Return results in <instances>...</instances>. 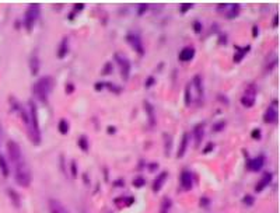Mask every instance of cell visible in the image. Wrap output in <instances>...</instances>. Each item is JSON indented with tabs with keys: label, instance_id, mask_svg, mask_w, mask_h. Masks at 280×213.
I'll use <instances>...</instances> for the list:
<instances>
[{
	"label": "cell",
	"instance_id": "6da1fadb",
	"mask_svg": "<svg viewBox=\"0 0 280 213\" xmlns=\"http://www.w3.org/2000/svg\"><path fill=\"white\" fill-rule=\"evenodd\" d=\"M7 153H9L10 162L14 167L16 182L23 188L30 187L31 182H33V174H31L30 166H28L26 157L23 155V150L20 148L19 143L14 142V140H9L7 142Z\"/></svg>",
	"mask_w": 280,
	"mask_h": 213
},
{
	"label": "cell",
	"instance_id": "7a4b0ae2",
	"mask_svg": "<svg viewBox=\"0 0 280 213\" xmlns=\"http://www.w3.org/2000/svg\"><path fill=\"white\" fill-rule=\"evenodd\" d=\"M20 115L23 118V122L26 125V130L28 137L31 139V142L35 146L41 145V129H39V121H38V110H37V104L33 100L28 101V108L21 107Z\"/></svg>",
	"mask_w": 280,
	"mask_h": 213
},
{
	"label": "cell",
	"instance_id": "3957f363",
	"mask_svg": "<svg viewBox=\"0 0 280 213\" xmlns=\"http://www.w3.org/2000/svg\"><path fill=\"white\" fill-rule=\"evenodd\" d=\"M53 89V79L49 76H44L35 82L33 87V93L39 103L48 104V98Z\"/></svg>",
	"mask_w": 280,
	"mask_h": 213
},
{
	"label": "cell",
	"instance_id": "277c9868",
	"mask_svg": "<svg viewBox=\"0 0 280 213\" xmlns=\"http://www.w3.org/2000/svg\"><path fill=\"white\" fill-rule=\"evenodd\" d=\"M39 14H41V6L38 3H31L24 14V28L28 33H31L34 30V26L39 19Z\"/></svg>",
	"mask_w": 280,
	"mask_h": 213
},
{
	"label": "cell",
	"instance_id": "5b68a950",
	"mask_svg": "<svg viewBox=\"0 0 280 213\" xmlns=\"http://www.w3.org/2000/svg\"><path fill=\"white\" fill-rule=\"evenodd\" d=\"M114 58H115L118 66H119L122 80H124V82H128V80H129V76H131V62H129V59L126 58L125 55H122V53H115Z\"/></svg>",
	"mask_w": 280,
	"mask_h": 213
},
{
	"label": "cell",
	"instance_id": "8992f818",
	"mask_svg": "<svg viewBox=\"0 0 280 213\" xmlns=\"http://www.w3.org/2000/svg\"><path fill=\"white\" fill-rule=\"evenodd\" d=\"M126 41H128V44L133 48V51L139 53V55H144V46H143V42H142V38H140V35L136 33H129L126 35Z\"/></svg>",
	"mask_w": 280,
	"mask_h": 213
},
{
	"label": "cell",
	"instance_id": "52a82bcc",
	"mask_svg": "<svg viewBox=\"0 0 280 213\" xmlns=\"http://www.w3.org/2000/svg\"><path fill=\"white\" fill-rule=\"evenodd\" d=\"M179 184L183 191H191L194 187V175L189 170H183L179 177Z\"/></svg>",
	"mask_w": 280,
	"mask_h": 213
},
{
	"label": "cell",
	"instance_id": "ba28073f",
	"mask_svg": "<svg viewBox=\"0 0 280 213\" xmlns=\"http://www.w3.org/2000/svg\"><path fill=\"white\" fill-rule=\"evenodd\" d=\"M168 178V171H163V173H160V174L157 175L154 181H153V184H151V188H153V192H160L161 191V188L164 187V184H165V181Z\"/></svg>",
	"mask_w": 280,
	"mask_h": 213
},
{
	"label": "cell",
	"instance_id": "9c48e42d",
	"mask_svg": "<svg viewBox=\"0 0 280 213\" xmlns=\"http://www.w3.org/2000/svg\"><path fill=\"white\" fill-rule=\"evenodd\" d=\"M196 55V51L194 46H185L181 49L179 52V55H178V59H179V62H191V60H194Z\"/></svg>",
	"mask_w": 280,
	"mask_h": 213
},
{
	"label": "cell",
	"instance_id": "30bf717a",
	"mask_svg": "<svg viewBox=\"0 0 280 213\" xmlns=\"http://www.w3.org/2000/svg\"><path fill=\"white\" fill-rule=\"evenodd\" d=\"M205 128L206 125L205 122H199L198 125H195L194 128V139H195V146L199 148L203 142V136H205Z\"/></svg>",
	"mask_w": 280,
	"mask_h": 213
},
{
	"label": "cell",
	"instance_id": "8fae6325",
	"mask_svg": "<svg viewBox=\"0 0 280 213\" xmlns=\"http://www.w3.org/2000/svg\"><path fill=\"white\" fill-rule=\"evenodd\" d=\"M272 180H273L272 173H265V174L262 175L261 180L258 181V184H256V187H255V191H256V192H262V191L272 182Z\"/></svg>",
	"mask_w": 280,
	"mask_h": 213
},
{
	"label": "cell",
	"instance_id": "7c38bea8",
	"mask_svg": "<svg viewBox=\"0 0 280 213\" xmlns=\"http://www.w3.org/2000/svg\"><path fill=\"white\" fill-rule=\"evenodd\" d=\"M144 105V111H146V114H147V118H149V123L150 126H156L157 123V119H156V111H154V107L149 103V101H144L143 103Z\"/></svg>",
	"mask_w": 280,
	"mask_h": 213
},
{
	"label": "cell",
	"instance_id": "4fadbf2b",
	"mask_svg": "<svg viewBox=\"0 0 280 213\" xmlns=\"http://www.w3.org/2000/svg\"><path fill=\"white\" fill-rule=\"evenodd\" d=\"M263 164H265V157H263V156H256V157L251 159V160L248 162V168H249L251 171H259V170L263 167Z\"/></svg>",
	"mask_w": 280,
	"mask_h": 213
},
{
	"label": "cell",
	"instance_id": "5bb4252c",
	"mask_svg": "<svg viewBox=\"0 0 280 213\" xmlns=\"http://www.w3.org/2000/svg\"><path fill=\"white\" fill-rule=\"evenodd\" d=\"M188 145H189V133H183L182 137H181V143H179V148H178V153H176V157L178 159H182L186 150H188Z\"/></svg>",
	"mask_w": 280,
	"mask_h": 213
},
{
	"label": "cell",
	"instance_id": "9a60e30c",
	"mask_svg": "<svg viewBox=\"0 0 280 213\" xmlns=\"http://www.w3.org/2000/svg\"><path fill=\"white\" fill-rule=\"evenodd\" d=\"M49 212L51 213H70L65 207V205L62 202H59L56 199L49 200Z\"/></svg>",
	"mask_w": 280,
	"mask_h": 213
},
{
	"label": "cell",
	"instance_id": "2e32d148",
	"mask_svg": "<svg viewBox=\"0 0 280 213\" xmlns=\"http://www.w3.org/2000/svg\"><path fill=\"white\" fill-rule=\"evenodd\" d=\"M277 111L274 108L273 105H270V107H267L266 112H265V115H263V121L266 123H276L277 122Z\"/></svg>",
	"mask_w": 280,
	"mask_h": 213
},
{
	"label": "cell",
	"instance_id": "e0dca14e",
	"mask_svg": "<svg viewBox=\"0 0 280 213\" xmlns=\"http://www.w3.org/2000/svg\"><path fill=\"white\" fill-rule=\"evenodd\" d=\"M115 205L121 209H125V207H131L133 203H135V198L133 196H119L118 199L114 200Z\"/></svg>",
	"mask_w": 280,
	"mask_h": 213
},
{
	"label": "cell",
	"instance_id": "ac0fdd59",
	"mask_svg": "<svg viewBox=\"0 0 280 213\" xmlns=\"http://www.w3.org/2000/svg\"><path fill=\"white\" fill-rule=\"evenodd\" d=\"M28 65H30V70H31V75H33V76H37V75H38L41 65H39L38 55H37L35 52H34L33 55H31V58H30V62H28Z\"/></svg>",
	"mask_w": 280,
	"mask_h": 213
},
{
	"label": "cell",
	"instance_id": "d6986e66",
	"mask_svg": "<svg viewBox=\"0 0 280 213\" xmlns=\"http://www.w3.org/2000/svg\"><path fill=\"white\" fill-rule=\"evenodd\" d=\"M67 53H69V38L65 37V38L60 41V44H59L58 58L59 59L66 58V55H67Z\"/></svg>",
	"mask_w": 280,
	"mask_h": 213
},
{
	"label": "cell",
	"instance_id": "ffe728a7",
	"mask_svg": "<svg viewBox=\"0 0 280 213\" xmlns=\"http://www.w3.org/2000/svg\"><path fill=\"white\" fill-rule=\"evenodd\" d=\"M192 86H195L196 89V94L198 97L203 98V82H202V76H195L194 80H192Z\"/></svg>",
	"mask_w": 280,
	"mask_h": 213
},
{
	"label": "cell",
	"instance_id": "44dd1931",
	"mask_svg": "<svg viewBox=\"0 0 280 213\" xmlns=\"http://www.w3.org/2000/svg\"><path fill=\"white\" fill-rule=\"evenodd\" d=\"M0 174L3 175L5 178H7L10 174V168H9V164L6 162V157L2 152H0Z\"/></svg>",
	"mask_w": 280,
	"mask_h": 213
},
{
	"label": "cell",
	"instance_id": "7402d4cb",
	"mask_svg": "<svg viewBox=\"0 0 280 213\" xmlns=\"http://www.w3.org/2000/svg\"><path fill=\"white\" fill-rule=\"evenodd\" d=\"M240 12H241V6L240 5H228V12H227V19L228 20H233L235 19V17H238V14H240Z\"/></svg>",
	"mask_w": 280,
	"mask_h": 213
},
{
	"label": "cell",
	"instance_id": "603a6c76",
	"mask_svg": "<svg viewBox=\"0 0 280 213\" xmlns=\"http://www.w3.org/2000/svg\"><path fill=\"white\" fill-rule=\"evenodd\" d=\"M249 49H251V45L244 46V48H237V52H235V55H234L235 63H240L242 59H244V56H245L248 52H249Z\"/></svg>",
	"mask_w": 280,
	"mask_h": 213
},
{
	"label": "cell",
	"instance_id": "cb8c5ba5",
	"mask_svg": "<svg viewBox=\"0 0 280 213\" xmlns=\"http://www.w3.org/2000/svg\"><path fill=\"white\" fill-rule=\"evenodd\" d=\"M191 91H192V84L189 83L188 86H186V87H185V91H183V103H185V105H186V107H189V105H191V104H192V93H191Z\"/></svg>",
	"mask_w": 280,
	"mask_h": 213
},
{
	"label": "cell",
	"instance_id": "d4e9b609",
	"mask_svg": "<svg viewBox=\"0 0 280 213\" xmlns=\"http://www.w3.org/2000/svg\"><path fill=\"white\" fill-rule=\"evenodd\" d=\"M69 129H70V125H69V122L66 121L65 118H62L58 123L59 133H62V135H67V133H69Z\"/></svg>",
	"mask_w": 280,
	"mask_h": 213
},
{
	"label": "cell",
	"instance_id": "484cf974",
	"mask_svg": "<svg viewBox=\"0 0 280 213\" xmlns=\"http://www.w3.org/2000/svg\"><path fill=\"white\" fill-rule=\"evenodd\" d=\"M172 207V200L169 199L168 196H164L161 206H160V213H168Z\"/></svg>",
	"mask_w": 280,
	"mask_h": 213
},
{
	"label": "cell",
	"instance_id": "4316f807",
	"mask_svg": "<svg viewBox=\"0 0 280 213\" xmlns=\"http://www.w3.org/2000/svg\"><path fill=\"white\" fill-rule=\"evenodd\" d=\"M241 104L245 107V108H251V107H254L255 97H251V96L244 94V96L241 97Z\"/></svg>",
	"mask_w": 280,
	"mask_h": 213
},
{
	"label": "cell",
	"instance_id": "83f0119b",
	"mask_svg": "<svg viewBox=\"0 0 280 213\" xmlns=\"http://www.w3.org/2000/svg\"><path fill=\"white\" fill-rule=\"evenodd\" d=\"M78 148L81 149L83 152H88L90 145H88V137L87 136H80L78 137Z\"/></svg>",
	"mask_w": 280,
	"mask_h": 213
},
{
	"label": "cell",
	"instance_id": "f1b7e54d",
	"mask_svg": "<svg viewBox=\"0 0 280 213\" xmlns=\"http://www.w3.org/2000/svg\"><path fill=\"white\" fill-rule=\"evenodd\" d=\"M164 142H165V156H169V152H171V143H172V139H171V135L168 133H164Z\"/></svg>",
	"mask_w": 280,
	"mask_h": 213
},
{
	"label": "cell",
	"instance_id": "f546056e",
	"mask_svg": "<svg viewBox=\"0 0 280 213\" xmlns=\"http://www.w3.org/2000/svg\"><path fill=\"white\" fill-rule=\"evenodd\" d=\"M133 185L136 188H143L146 185V180H144V177L142 175H137L136 178L133 180Z\"/></svg>",
	"mask_w": 280,
	"mask_h": 213
},
{
	"label": "cell",
	"instance_id": "4dcf8cb0",
	"mask_svg": "<svg viewBox=\"0 0 280 213\" xmlns=\"http://www.w3.org/2000/svg\"><path fill=\"white\" fill-rule=\"evenodd\" d=\"M226 128V121H219L213 125V132H222Z\"/></svg>",
	"mask_w": 280,
	"mask_h": 213
},
{
	"label": "cell",
	"instance_id": "1f68e13d",
	"mask_svg": "<svg viewBox=\"0 0 280 213\" xmlns=\"http://www.w3.org/2000/svg\"><path fill=\"white\" fill-rule=\"evenodd\" d=\"M192 27H194V31H195L196 34H199L202 31V23H201L199 20H195V21L192 23Z\"/></svg>",
	"mask_w": 280,
	"mask_h": 213
},
{
	"label": "cell",
	"instance_id": "d6a6232c",
	"mask_svg": "<svg viewBox=\"0 0 280 213\" xmlns=\"http://www.w3.org/2000/svg\"><path fill=\"white\" fill-rule=\"evenodd\" d=\"M194 7V3H183V5H181V9H179V12L181 13H186L188 10H191Z\"/></svg>",
	"mask_w": 280,
	"mask_h": 213
},
{
	"label": "cell",
	"instance_id": "836d02e7",
	"mask_svg": "<svg viewBox=\"0 0 280 213\" xmlns=\"http://www.w3.org/2000/svg\"><path fill=\"white\" fill-rule=\"evenodd\" d=\"M9 194L12 195V199L14 200V205H16V206H19L20 205V199H19V195L16 194V192H14L13 189H9Z\"/></svg>",
	"mask_w": 280,
	"mask_h": 213
},
{
	"label": "cell",
	"instance_id": "e575fe53",
	"mask_svg": "<svg viewBox=\"0 0 280 213\" xmlns=\"http://www.w3.org/2000/svg\"><path fill=\"white\" fill-rule=\"evenodd\" d=\"M242 202H244L245 205H248V206H251V205H254V198H252L251 195H245Z\"/></svg>",
	"mask_w": 280,
	"mask_h": 213
},
{
	"label": "cell",
	"instance_id": "d590c367",
	"mask_svg": "<svg viewBox=\"0 0 280 213\" xmlns=\"http://www.w3.org/2000/svg\"><path fill=\"white\" fill-rule=\"evenodd\" d=\"M112 73V63H110V62H108V63H107V65L104 66V69H103V73H101V75H111Z\"/></svg>",
	"mask_w": 280,
	"mask_h": 213
},
{
	"label": "cell",
	"instance_id": "8d00e7d4",
	"mask_svg": "<svg viewBox=\"0 0 280 213\" xmlns=\"http://www.w3.org/2000/svg\"><path fill=\"white\" fill-rule=\"evenodd\" d=\"M154 83H156V79L153 78V76H149L147 80H146V86H144V87H146V89H150L151 86H154Z\"/></svg>",
	"mask_w": 280,
	"mask_h": 213
},
{
	"label": "cell",
	"instance_id": "74e56055",
	"mask_svg": "<svg viewBox=\"0 0 280 213\" xmlns=\"http://www.w3.org/2000/svg\"><path fill=\"white\" fill-rule=\"evenodd\" d=\"M251 136H252V139H255V140H259L261 139V129H254L252 130V133H251Z\"/></svg>",
	"mask_w": 280,
	"mask_h": 213
},
{
	"label": "cell",
	"instance_id": "f35d334b",
	"mask_svg": "<svg viewBox=\"0 0 280 213\" xmlns=\"http://www.w3.org/2000/svg\"><path fill=\"white\" fill-rule=\"evenodd\" d=\"M73 91H74V84L73 83L66 84V94H72Z\"/></svg>",
	"mask_w": 280,
	"mask_h": 213
},
{
	"label": "cell",
	"instance_id": "ab89813d",
	"mask_svg": "<svg viewBox=\"0 0 280 213\" xmlns=\"http://www.w3.org/2000/svg\"><path fill=\"white\" fill-rule=\"evenodd\" d=\"M213 148H215V145H213V143H209L208 146L203 149V155H208V153H210V152L213 150Z\"/></svg>",
	"mask_w": 280,
	"mask_h": 213
},
{
	"label": "cell",
	"instance_id": "60d3db41",
	"mask_svg": "<svg viewBox=\"0 0 280 213\" xmlns=\"http://www.w3.org/2000/svg\"><path fill=\"white\" fill-rule=\"evenodd\" d=\"M72 173H73V177H76L77 175V164L76 162H72Z\"/></svg>",
	"mask_w": 280,
	"mask_h": 213
},
{
	"label": "cell",
	"instance_id": "b9f144b4",
	"mask_svg": "<svg viewBox=\"0 0 280 213\" xmlns=\"http://www.w3.org/2000/svg\"><path fill=\"white\" fill-rule=\"evenodd\" d=\"M146 10H147V5H142V7H139L137 13H139V16H142V14H143Z\"/></svg>",
	"mask_w": 280,
	"mask_h": 213
},
{
	"label": "cell",
	"instance_id": "7bdbcfd3",
	"mask_svg": "<svg viewBox=\"0 0 280 213\" xmlns=\"http://www.w3.org/2000/svg\"><path fill=\"white\" fill-rule=\"evenodd\" d=\"M74 10H76V12L84 10V5H83V3H77V5H74Z\"/></svg>",
	"mask_w": 280,
	"mask_h": 213
},
{
	"label": "cell",
	"instance_id": "ee69618b",
	"mask_svg": "<svg viewBox=\"0 0 280 213\" xmlns=\"http://www.w3.org/2000/svg\"><path fill=\"white\" fill-rule=\"evenodd\" d=\"M273 27L274 28H277L279 27V14H276L273 17Z\"/></svg>",
	"mask_w": 280,
	"mask_h": 213
},
{
	"label": "cell",
	"instance_id": "f6af8a7d",
	"mask_svg": "<svg viewBox=\"0 0 280 213\" xmlns=\"http://www.w3.org/2000/svg\"><path fill=\"white\" fill-rule=\"evenodd\" d=\"M107 130H108V133H111V135H112V133H115V132H117V128H115V126H112V125H111V126H108V129H107Z\"/></svg>",
	"mask_w": 280,
	"mask_h": 213
},
{
	"label": "cell",
	"instance_id": "bcb514c9",
	"mask_svg": "<svg viewBox=\"0 0 280 213\" xmlns=\"http://www.w3.org/2000/svg\"><path fill=\"white\" fill-rule=\"evenodd\" d=\"M103 87H104V83H97V84H96V87H94V89H96L97 91H100V90H103Z\"/></svg>",
	"mask_w": 280,
	"mask_h": 213
},
{
	"label": "cell",
	"instance_id": "7dc6e473",
	"mask_svg": "<svg viewBox=\"0 0 280 213\" xmlns=\"http://www.w3.org/2000/svg\"><path fill=\"white\" fill-rule=\"evenodd\" d=\"M252 31H254V38H256L258 37V26L252 27Z\"/></svg>",
	"mask_w": 280,
	"mask_h": 213
}]
</instances>
